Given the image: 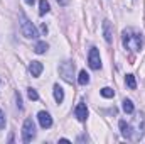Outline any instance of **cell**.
I'll use <instances>...</instances> for the list:
<instances>
[{"instance_id":"cell-1","label":"cell","mask_w":145,"mask_h":144,"mask_svg":"<svg viewBox=\"0 0 145 144\" xmlns=\"http://www.w3.org/2000/svg\"><path fill=\"white\" fill-rule=\"evenodd\" d=\"M123 46L132 51H140L144 46V36L142 32H137L133 29H125L123 31Z\"/></svg>"},{"instance_id":"cell-2","label":"cell","mask_w":145,"mask_h":144,"mask_svg":"<svg viewBox=\"0 0 145 144\" xmlns=\"http://www.w3.org/2000/svg\"><path fill=\"white\" fill-rule=\"evenodd\" d=\"M20 31H22V34L25 37H29V39H34V37H37V31L36 27H34V24L25 17V14L24 12H20Z\"/></svg>"},{"instance_id":"cell-3","label":"cell","mask_w":145,"mask_h":144,"mask_svg":"<svg viewBox=\"0 0 145 144\" xmlns=\"http://www.w3.org/2000/svg\"><path fill=\"white\" fill-rule=\"evenodd\" d=\"M36 136V126H34V120L32 119H25L24 122V127H22V139L24 143H31Z\"/></svg>"},{"instance_id":"cell-4","label":"cell","mask_w":145,"mask_h":144,"mask_svg":"<svg viewBox=\"0 0 145 144\" xmlns=\"http://www.w3.org/2000/svg\"><path fill=\"white\" fill-rule=\"evenodd\" d=\"M59 73H61V76H63L68 83H72V76H74V63H71V61H64V63H61V66H59Z\"/></svg>"},{"instance_id":"cell-5","label":"cell","mask_w":145,"mask_h":144,"mask_svg":"<svg viewBox=\"0 0 145 144\" xmlns=\"http://www.w3.org/2000/svg\"><path fill=\"white\" fill-rule=\"evenodd\" d=\"M88 63L93 70H100L101 68V59H100V51L96 48H91L89 56H88Z\"/></svg>"},{"instance_id":"cell-6","label":"cell","mask_w":145,"mask_h":144,"mask_svg":"<svg viewBox=\"0 0 145 144\" xmlns=\"http://www.w3.org/2000/svg\"><path fill=\"white\" fill-rule=\"evenodd\" d=\"M37 119H39V124H40L42 129H49L52 126V119H51V115L47 112H39Z\"/></svg>"},{"instance_id":"cell-7","label":"cell","mask_w":145,"mask_h":144,"mask_svg":"<svg viewBox=\"0 0 145 144\" xmlns=\"http://www.w3.org/2000/svg\"><path fill=\"white\" fill-rule=\"evenodd\" d=\"M74 115L78 117V120H86V117H88V107H86V104H78V107H76V110H74Z\"/></svg>"},{"instance_id":"cell-8","label":"cell","mask_w":145,"mask_h":144,"mask_svg":"<svg viewBox=\"0 0 145 144\" xmlns=\"http://www.w3.org/2000/svg\"><path fill=\"white\" fill-rule=\"evenodd\" d=\"M42 70H44V66H42L40 61H32V63L29 65V71H31L32 76H39V75L42 73Z\"/></svg>"},{"instance_id":"cell-9","label":"cell","mask_w":145,"mask_h":144,"mask_svg":"<svg viewBox=\"0 0 145 144\" xmlns=\"http://www.w3.org/2000/svg\"><path fill=\"white\" fill-rule=\"evenodd\" d=\"M120 129H121V136L125 139H130L132 137V126L127 124L125 120H120Z\"/></svg>"},{"instance_id":"cell-10","label":"cell","mask_w":145,"mask_h":144,"mask_svg":"<svg viewBox=\"0 0 145 144\" xmlns=\"http://www.w3.org/2000/svg\"><path fill=\"white\" fill-rule=\"evenodd\" d=\"M103 32H105V39H106V42H111V41H113V31H111V24H110V20H105V22H103Z\"/></svg>"},{"instance_id":"cell-11","label":"cell","mask_w":145,"mask_h":144,"mask_svg":"<svg viewBox=\"0 0 145 144\" xmlns=\"http://www.w3.org/2000/svg\"><path fill=\"white\" fill-rule=\"evenodd\" d=\"M54 98H56L57 104H61L64 100V92H63V88L59 85H54Z\"/></svg>"},{"instance_id":"cell-12","label":"cell","mask_w":145,"mask_h":144,"mask_svg":"<svg viewBox=\"0 0 145 144\" xmlns=\"http://www.w3.org/2000/svg\"><path fill=\"white\" fill-rule=\"evenodd\" d=\"M49 10H51L49 2H47V0H40V2H39V14H40V15H46Z\"/></svg>"},{"instance_id":"cell-13","label":"cell","mask_w":145,"mask_h":144,"mask_svg":"<svg viewBox=\"0 0 145 144\" xmlns=\"http://www.w3.org/2000/svg\"><path fill=\"white\" fill-rule=\"evenodd\" d=\"M78 83H79V85H88V83H89V75L84 71V70H83V71H79V76H78Z\"/></svg>"},{"instance_id":"cell-14","label":"cell","mask_w":145,"mask_h":144,"mask_svg":"<svg viewBox=\"0 0 145 144\" xmlns=\"http://www.w3.org/2000/svg\"><path fill=\"white\" fill-rule=\"evenodd\" d=\"M47 42H44V41H40V42H37L36 44V48H34V51H36L37 54H42V53H46L47 51Z\"/></svg>"},{"instance_id":"cell-15","label":"cell","mask_w":145,"mask_h":144,"mask_svg":"<svg viewBox=\"0 0 145 144\" xmlns=\"http://www.w3.org/2000/svg\"><path fill=\"white\" fill-rule=\"evenodd\" d=\"M125 83H127L128 88H132V90L137 88V81H135V76H133V75H127V76H125Z\"/></svg>"},{"instance_id":"cell-16","label":"cell","mask_w":145,"mask_h":144,"mask_svg":"<svg viewBox=\"0 0 145 144\" xmlns=\"http://www.w3.org/2000/svg\"><path fill=\"white\" fill-rule=\"evenodd\" d=\"M123 110L127 114H133V104H132V100H128V98L123 100Z\"/></svg>"},{"instance_id":"cell-17","label":"cell","mask_w":145,"mask_h":144,"mask_svg":"<svg viewBox=\"0 0 145 144\" xmlns=\"http://www.w3.org/2000/svg\"><path fill=\"white\" fill-rule=\"evenodd\" d=\"M101 95H103L105 98H113V97H115V92H113V88H110V87H105V88L101 90Z\"/></svg>"},{"instance_id":"cell-18","label":"cell","mask_w":145,"mask_h":144,"mask_svg":"<svg viewBox=\"0 0 145 144\" xmlns=\"http://www.w3.org/2000/svg\"><path fill=\"white\" fill-rule=\"evenodd\" d=\"M29 98L31 100H39V95H37V92L34 88H29Z\"/></svg>"},{"instance_id":"cell-19","label":"cell","mask_w":145,"mask_h":144,"mask_svg":"<svg viewBox=\"0 0 145 144\" xmlns=\"http://www.w3.org/2000/svg\"><path fill=\"white\" fill-rule=\"evenodd\" d=\"M5 127V115H3V112L0 110V131Z\"/></svg>"},{"instance_id":"cell-20","label":"cell","mask_w":145,"mask_h":144,"mask_svg":"<svg viewBox=\"0 0 145 144\" xmlns=\"http://www.w3.org/2000/svg\"><path fill=\"white\" fill-rule=\"evenodd\" d=\"M57 3L64 7V5H68V3H69V0H57Z\"/></svg>"},{"instance_id":"cell-21","label":"cell","mask_w":145,"mask_h":144,"mask_svg":"<svg viewBox=\"0 0 145 144\" xmlns=\"http://www.w3.org/2000/svg\"><path fill=\"white\" fill-rule=\"evenodd\" d=\"M40 31H42V34H47V27L46 26H40Z\"/></svg>"},{"instance_id":"cell-22","label":"cell","mask_w":145,"mask_h":144,"mask_svg":"<svg viewBox=\"0 0 145 144\" xmlns=\"http://www.w3.org/2000/svg\"><path fill=\"white\" fill-rule=\"evenodd\" d=\"M34 2H36V0H25V3H29V5H32Z\"/></svg>"}]
</instances>
